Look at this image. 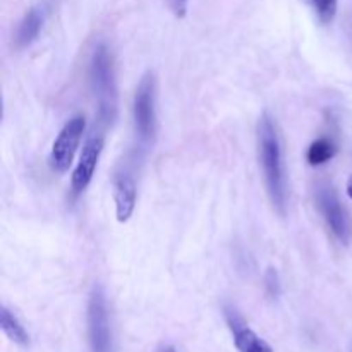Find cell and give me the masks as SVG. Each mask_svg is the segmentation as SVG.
<instances>
[{
	"mask_svg": "<svg viewBox=\"0 0 352 352\" xmlns=\"http://www.w3.org/2000/svg\"><path fill=\"white\" fill-rule=\"evenodd\" d=\"M337 151H339V148L330 138H318L309 144L308 151H306V160L311 167H320V165H325L327 162L332 160Z\"/></svg>",
	"mask_w": 352,
	"mask_h": 352,
	"instance_id": "obj_11",
	"label": "cell"
},
{
	"mask_svg": "<svg viewBox=\"0 0 352 352\" xmlns=\"http://www.w3.org/2000/svg\"><path fill=\"white\" fill-rule=\"evenodd\" d=\"M347 195H349V198L352 199V177L349 179V182H347Z\"/></svg>",
	"mask_w": 352,
	"mask_h": 352,
	"instance_id": "obj_17",
	"label": "cell"
},
{
	"mask_svg": "<svg viewBox=\"0 0 352 352\" xmlns=\"http://www.w3.org/2000/svg\"><path fill=\"white\" fill-rule=\"evenodd\" d=\"M103 148H105V138L100 136V134L98 136L95 134V136H91L85 143L81 157H79V162L78 165H76L71 177L72 196H79L86 191V188H88L89 182H91L93 175H95L96 167H98Z\"/></svg>",
	"mask_w": 352,
	"mask_h": 352,
	"instance_id": "obj_7",
	"label": "cell"
},
{
	"mask_svg": "<svg viewBox=\"0 0 352 352\" xmlns=\"http://www.w3.org/2000/svg\"><path fill=\"white\" fill-rule=\"evenodd\" d=\"M223 315H226L227 325H229L230 332H232L234 344H236L237 351L239 352H274L267 340L258 337L256 332L246 325L244 318L239 315V311H237L234 306H226Z\"/></svg>",
	"mask_w": 352,
	"mask_h": 352,
	"instance_id": "obj_8",
	"label": "cell"
},
{
	"mask_svg": "<svg viewBox=\"0 0 352 352\" xmlns=\"http://www.w3.org/2000/svg\"><path fill=\"white\" fill-rule=\"evenodd\" d=\"M113 201L117 222L126 223L133 217L138 201L136 179L131 175V172L122 170L113 177Z\"/></svg>",
	"mask_w": 352,
	"mask_h": 352,
	"instance_id": "obj_9",
	"label": "cell"
},
{
	"mask_svg": "<svg viewBox=\"0 0 352 352\" xmlns=\"http://www.w3.org/2000/svg\"><path fill=\"white\" fill-rule=\"evenodd\" d=\"M157 352H175V347L174 346H164V347H160Z\"/></svg>",
	"mask_w": 352,
	"mask_h": 352,
	"instance_id": "obj_16",
	"label": "cell"
},
{
	"mask_svg": "<svg viewBox=\"0 0 352 352\" xmlns=\"http://www.w3.org/2000/svg\"><path fill=\"white\" fill-rule=\"evenodd\" d=\"M45 23V9L43 6H34L24 14V17L21 19L19 28H17L16 33V43L19 48L30 47L33 41H36V38L40 36V31L43 28Z\"/></svg>",
	"mask_w": 352,
	"mask_h": 352,
	"instance_id": "obj_10",
	"label": "cell"
},
{
	"mask_svg": "<svg viewBox=\"0 0 352 352\" xmlns=\"http://www.w3.org/2000/svg\"><path fill=\"white\" fill-rule=\"evenodd\" d=\"M263 282H265V289H267V292L270 298H278V296H280L282 282H280V277H278V272L275 270L274 267L267 268Z\"/></svg>",
	"mask_w": 352,
	"mask_h": 352,
	"instance_id": "obj_14",
	"label": "cell"
},
{
	"mask_svg": "<svg viewBox=\"0 0 352 352\" xmlns=\"http://www.w3.org/2000/svg\"><path fill=\"white\" fill-rule=\"evenodd\" d=\"M89 82L98 105V117L103 124H112L117 117V79L113 55L109 45L98 43L89 60Z\"/></svg>",
	"mask_w": 352,
	"mask_h": 352,
	"instance_id": "obj_2",
	"label": "cell"
},
{
	"mask_svg": "<svg viewBox=\"0 0 352 352\" xmlns=\"http://www.w3.org/2000/svg\"><path fill=\"white\" fill-rule=\"evenodd\" d=\"M170 2V9L175 17L182 19L188 14V2L189 0H168Z\"/></svg>",
	"mask_w": 352,
	"mask_h": 352,
	"instance_id": "obj_15",
	"label": "cell"
},
{
	"mask_svg": "<svg viewBox=\"0 0 352 352\" xmlns=\"http://www.w3.org/2000/svg\"><path fill=\"white\" fill-rule=\"evenodd\" d=\"M88 340L91 352H113L109 305L102 285H95L88 298Z\"/></svg>",
	"mask_w": 352,
	"mask_h": 352,
	"instance_id": "obj_4",
	"label": "cell"
},
{
	"mask_svg": "<svg viewBox=\"0 0 352 352\" xmlns=\"http://www.w3.org/2000/svg\"><path fill=\"white\" fill-rule=\"evenodd\" d=\"M315 199L323 220L336 239L342 246H349L352 243V220L340 203L336 189L330 184H320L315 191Z\"/></svg>",
	"mask_w": 352,
	"mask_h": 352,
	"instance_id": "obj_5",
	"label": "cell"
},
{
	"mask_svg": "<svg viewBox=\"0 0 352 352\" xmlns=\"http://www.w3.org/2000/svg\"><path fill=\"white\" fill-rule=\"evenodd\" d=\"M258 157L263 168L265 186L278 215L287 212V179H285L284 150L274 117L265 112L258 122Z\"/></svg>",
	"mask_w": 352,
	"mask_h": 352,
	"instance_id": "obj_1",
	"label": "cell"
},
{
	"mask_svg": "<svg viewBox=\"0 0 352 352\" xmlns=\"http://www.w3.org/2000/svg\"><path fill=\"white\" fill-rule=\"evenodd\" d=\"M133 120L141 146L153 144L158 129L157 78L153 72H146L138 85L133 102Z\"/></svg>",
	"mask_w": 352,
	"mask_h": 352,
	"instance_id": "obj_3",
	"label": "cell"
},
{
	"mask_svg": "<svg viewBox=\"0 0 352 352\" xmlns=\"http://www.w3.org/2000/svg\"><path fill=\"white\" fill-rule=\"evenodd\" d=\"M85 131L86 117L82 113L71 117L64 124V127H62L60 133L55 138L54 144H52L50 157H48V164H50L52 170L57 172V174H65L69 170Z\"/></svg>",
	"mask_w": 352,
	"mask_h": 352,
	"instance_id": "obj_6",
	"label": "cell"
},
{
	"mask_svg": "<svg viewBox=\"0 0 352 352\" xmlns=\"http://www.w3.org/2000/svg\"><path fill=\"white\" fill-rule=\"evenodd\" d=\"M309 2H311L316 16L323 24H330L336 19L339 0H309Z\"/></svg>",
	"mask_w": 352,
	"mask_h": 352,
	"instance_id": "obj_13",
	"label": "cell"
},
{
	"mask_svg": "<svg viewBox=\"0 0 352 352\" xmlns=\"http://www.w3.org/2000/svg\"><path fill=\"white\" fill-rule=\"evenodd\" d=\"M0 327H2L3 333L12 340L17 346H28L30 344V336H28L26 329L21 325L19 320L16 318L12 311H9L7 306L0 308Z\"/></svg>",
	"mask_w": 352,
	"mask_h": 352,
	"instance_id": "obj_12",
	"label": "cell"
}]
</instances>
